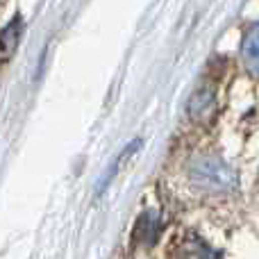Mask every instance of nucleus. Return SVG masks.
<instances>
[{
  "mask_svg": "<svg viewBox=\"0 0 259 259\" xmlns=\"http://www.w3.org/2000/svg\"><path fill=\"white\" fill-rule=\"evenodd\" d=\"M157 234H159V216L155 211H146L134 225V239L139 243H155Z\"/></svg>",
  "mask_w": 259,
  "mask_h": 259,
  "instance_id": "nucleus-4",
  "label": "nucleus"
},
{
  "mask_svg": "<svg viewBox=\"0 0 259 259\" xmlns=\"http://www.w3.org/2000/svg\"><path fill=\"white\" fill-rule=\"evenodd\" d=\"M191 175L198 184H205V187H211V189H228L230 184H232V173H230V168L223 161H216V159L198 161Z\"/></svg>",
  "mask_w": 259,
  "mask_h": 259,
  "instance_id": "nucleus-1",
  "label": "nucleus"
},
{
  "mask_svg": "<svg viewBox=\"0 0 259 259\" xmlns=\"http://www.w3.org/2000/svg\"><path fill=\"white\" fill-rule=\"evenodd\" d=\"M170 259H219V257L198 237H187L175 248H170Z\"/></svg>",
  "mask_w": 259,
  "mask_h": 259,
  "instance_id": "nucleus-2",
  "label": "nucleus"
},
{
  "mask_svg": "<svg viewBox=\"0 0 259 259\" xmlns=\"http://www.w3.org/2000/svg\"><path fill=\"white\" fill-rule=\"evenodd\" d=\"M18 34H21V18H14L9 23V27H5V32L0 34V57H7L12 55V50L18 44Z\"/></svg>",
  "mask_w": 259,
  "mask_h": 259,
  "instance_id": "nucleus-5",
  "label": "nucleus"
},
{
  "mask_svg": "<svg viewBox=\"0 0 259 259\" xmlns=\"http://www.w3.org/2000/svg\"><path fill=\"white\" fill-rule=\"evenodd\" d=\"M241 53H243V64L248 66V71L259 75V23L248 30Z\"/></svg>",
  "mask_w": 259,
  "mask_h": 259,
  "instance_id": "nucleus-3",
  "label": "nucleus"
}]
</instances>
